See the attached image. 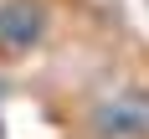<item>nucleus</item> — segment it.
<instances>
[{"label": "nucleus", "instance_id": "nucleus-1", "mask_svg": "<svg viewBox=\"0 0 149 139\" xmlns=\"http://www.w3.org/2000/svg\"><path fill=\"white\" fill-rule=\"evenodd\" d=\"M88 129L93 139H149V88L129 82V88L103 93L88 108Z\"/></svg>", "mask_w": 149, "mask_h": 139}, {"label": "nucleus", "instance_id": "nucleus-2", "mask_svg": "<svg viewBox=\"0 0 149 139\" xmlns=\"http://www.w3.org/2000/svg\"><path fill=\"white\" fill-rule=\"evenodd\" d=\"M46 36V5L41 0H0V46L31 52Z\"/></svg>", "mask_w": 149, "mask_h": 139}]
</instances>
